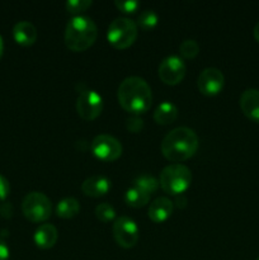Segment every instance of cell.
Here are the masks:
<instances>
[{
	"mask_svg": "<svg viewBox=\"0 0 259 260\" xmlns=\"http://www.w3.org/2000/svg\"><path fill=\"white\" fill-rule=\"evenodd\" d=\"M0 213L2 216H4L5 218H10L13 215V207L9 202H4L2 206H0Z\"/></svg>",
	"mask_w": 259,
	"mask_h": 260,
	"instance_id": "28",
	"label": "cell"
},
{
	"mask_svg": "<svg viewBox=\"0 0 259 260\" xmlns=\"http://www.w3.org/2000/svg\"><path fill=\"white\" fill-rule=\"evenodd\" d=\"M93 154L103 161H114L122 155V145L111 135H98L90 144Z\"/></svg>",
	"mask_w": 259,
	"mask_h": 260,
	"instance_id": "9",
	"label": "cell"
},
{
	"mask_svg": "<svg viewBox=\"0 0 259 260\" xmlns=\"http://www.w3.org/2000/svg\"><path fill=\"white\" fill-rule=\"evenodd\" d=\"M253 33H254V38H255V40L258 41V42H259V22L256 23L255 27H254Z\"/></svg>",
	"mask_w": 259,
	"mask_h": 260,
	"instance_id": "31",
	"label": "cell"
},
{
	"mask_svg": "<svg viewBox=\"0 0 259 260\" xmlns=\"http://www.w3.org/2000/svg\"><path fill=\"white\" fill-rule=\"evenodd\" d=\"M91 4H93L91 0H68L65 7L69 13H71V14H78V13L84 12L88 8H90Z\"/></svg>",
	"mask_w": 259,
	"mask_h": 260,
	"instance_id": "24",
	"label": "cell"
},
{
	"mask_svg": "<svg viewBox=\"0 0 259 260\" xmlns=\"http://www.w3.org/2000/svg\"><path fill=\"white\" fill-rule=\"evenodd\" d=\"M256 260H259V256H258V258H256Z\"/></svg>",
	"mask_w": 259,
	"mask_h": 260,
	"instance_id": "33",
	"label": "cell"
},
{
	"mask_svg": "<svg viewBox=\"0 0 259 260\" xmlns=\"http://www.w3.org/2000/svg\"><path fill=\"white\" fill-rule=\"evenodd\" d=\"M174 203L178 208H184L185 206H187V198H185V196L183 194H178L175 196Z\"/></svg>",
	"mask_w": 259,
	"mask_h": 260,
	"instance_id": "30",
	"label": "cell"
},
{
	"mask_svg": "<svg viewBox=\"0 0 259 260\" xmlns=\"http://www.w3.org/2000/svg\"><path fill=\"white\" fill-rule=\"evenodd\" d=\"M126 127L132 134H139L144 128V119L139 116H131L126 119Z\"/></svg>",
	"mask_w": 259,
	"mask_h": 260,
	"instance_id": "26",
	"label": "cell"
},
{
	"mask_svg": "<svg viewBox=\"0 0 259 260\" xmlns=\"http://www.w3.org/2000/svg\"><path fill=\"white\" fill-rule=\"evenodd\" d=\"M114 4L123 13H134L140 7V2L137 0H116Z\"/></svg>",
	"mask_w": 259,
	"mask_h": 260,
	"instance_id": "25",
	"label": "cell"
},
{
	"mask_svg": "<svg viewBox=\"0 0 259 260\" xmlns=\"http://www.w3.org/2000/svg\"><path fill=\"white\" fill-rule=\"evenodd\" d=\"M22 212L32 222H43L50 218L52 205L50 198L41 192H30L23 198Z\"/></svg>",
	"mask_w": 259,
	"mask_h": 260,
	"instance_id": "6",
	"label": "cell"
},
{
	"mask_svg": "<svg viewBox=\"0 0 259 260\" xmlns=\"http://www.w3.org/2000/svg\"><path fill=\"white\" fill-rule=\"evenodd\" d=\"M198 136L189 127L173 128L161 141V152L168 160L174 162L184 161L196 154L198 149Z\"/></svg>",
	"mask_w": 259,
	"mask_h": 260,
	"instance_id": "2",
	"label": "cell"
},
{
	"mask_svg": "<svg viewBox=\"0 0 259 260\" xmlns=\"http://www.w3.org/2000/svg\"><path fill=\"white\" fill-rule=\"evenodd\" d=\"M135 185H136L137 188H140V189L144 190V192H146L147 194H152V193H155L157 190L160 183L159 179H156V178L152 177V175L144 174L140 175V177H137L136 179H135Z\"/></svg>",
	"mask_w": 259,
	"mask_h": 260,
	"instance_id": "20",
	"label": "cell"
},
{
	"mask_svg": "<svg viewBox=\"0 0 259 260\" xmlns=\"http://www.w3.org/2000/svg\"><path fill=\"white\" fill-rule=\"evenodd\" d=\"M37 29L28 20H20L13 27V37L22 46H30L37 41Z\"/></svg>",
	"mask_w": 259,
	"mask_h": 260,
	"instance_id": "15",
	"label": "cell"
},
{
	"mask_svg": "<svg viewBox=\"0 0 259 260\" xmlns=\"http://www.w3.org/2000/svg\"><path fill=\"white\" fill-rule=\"evenodd\" d=\"M113 236L122 248H134L140 238L139 226L131 217L121 216L113 223Z\"/></svg>",
	"mask_w": 259,
	"mask_h": 260,
	"instance_id": "8",
	"label": "cell"
},
{
	"mask_svg": "<svg viewBox=\"0 0 259 260\" xmlns=\"http://www.w3.org/2000/svg\"><path fill=\"white\" fill-rule=\"evenodd\" d=\"M185 75V63L179 56L172 55L165 57L159 65V78L168 85L180 83Z\"/></svg>",
	"mask_w": 259,
	"mask_h": 260,
	"instance_id": "10",
	"label": "cell"
},
{
	"mask_svg": "<svg viewBox=\"0 0 259 260\" xmlns=\"http://www.w3.org/2000/svg\"><path fill=\"white\" fill-rule=\"evenodd\" d=\"M225 83L222 71L216 68H206L198 75V89L205 95H215L221 91Z\"/></svg>",
	"mask_w": 259,
	"mask_h": 260,
	"instance_id": "11",
	"label": "cell"
},
{
	"mask_svg": "<svg viewBox=\"0 0 259 260\" xmlns=\"http://www.w3.org/2000/svg\"><path fill=\"white\" fill-rule=\"evenodd\" d=\"M0 260H9V248L2 239H0Z\"/></svg>",
	"mask_w": 259,
	"mask_h": 260,
	"instance_id": "29",
	"label": "cell"
},
{
	"mask_svg": "<svg viewBox=\"0 0 259 260\" xmlns=\"http://www.w3.org/2000/svg\"><path fill=\"white\" fill-rule=\"evenodd\" d=\"M178 108L172 102H163L154 112V119L159 124H170L177 119Z\"/></svg>",
	"mask_w": 259,
	"mask_h": 260,
	"instance_id": "17",
	"label": "cell"
},
{
	"mask_svg": "<svg viewBox=\"0 0 259 260\" xmlns=\"http://www.w3.org/2000/svg\"><path fill=\"white\" fill-rule=\"evenodd\" d=\"M137 24L126 17H118L108 27L107 38L109 43L119 50L130 47L137 38Z\"/></svg>",
	"mask_w": 259,
	"mask_h": 260,
	"instance_id": "5",
	"label": "cell"
},
{
	"mask_svg": "<svg viewBox=\"0 0 259 260\" xmlns=\"http://www.w3.org/2000/svg\"><path fill=\"white\" fill-rule=\"evenodd\" d=\"M157 22H159V17L156 13L152 9H145L137 17L136 24L144 30H150L157 24Z\"/></svg>",
	"mask_w": 259,
	"mask_h": 260,
	"instance_id": "21",
	"label": "cell"
},
{
	"mask_svg": "<svg viewBox=\"0 0 259 260\" xmlns=\"http://www.w3.org/2000/svg\"><path fill=\"white\" fill-rule=\"evenodd\" d=\"M124 201L131 207L140 208L144 207L146 203H149L150 194H147L146 192H144L142 189L137 188L136 185H134V187L126 190V193H124Z\"/></svg>",
	"mask_w": 259,
	"mask_h": 260,
	"instance_id": "19",
	"label": "cell"
},
{
	"mask_svg": "<svg viewBox=\"0 0 259 260\" xmlns=\"http://www.w3.org/2000/svg\"><path fill=\"white\" fill-rule=\"evenodd\" d=\"M117 96L122 108L135 116L145 113L151 107V88L147 81L140 76H128L123 79L118 86Z\"/></svg>",
	"mask_w": 259,
	"mask_h": 260,
	"instance_id": "1",
	"label": "cell"
},
{
	"mask_svg": "<svg viewBox=\"0 0 259 260\" xmlns=\"http://www.w3.org/2000/svg\"><path fill=\"white\" fill-rule=\"evenodd\" d=\"M80 211V203L76 198L66 197L56 206V215L61 218H73Z\"/></svg>",
	"mask_w": 259,
	"mask_h": 260,
	"instance_id": "18",
	"label": "cell"
},
{
	"mask_svg": "<svg viewBox=\"0 0 259 260\" xmlns=\"http://www.w3.org/2000/svg\"><path fill=\"white\" fill-rule=\"evenodd\" d=\"M179 52L183 57L193 58L200 52V46L195 40H185L180 43Z\"/></svg>",
	"mask_w": 259,
	"mask_h": 260,
	"instance_id": "23",
	"label": "cell"
},
{
	"mask_svg": "<svg viewBox=\"0 0 259 260\" xmlns=\"http://www.w3.org/2000/svg\"><path fill=\"white\" fill-rule=\"evenodd\" d=\"M57 229L50 223H43L35 233V243L41 249H51L57 241Z\"/></svg>",
	"mask_w": 259,
	"mask_h": 260,
	"instance_id": "16",
	"label": "cell"
},
{
	"mask_svg": "<svg viewBox=\"0 0 259 260\" xmlns=\"http://www.w3.org/2000/svg\"><path fill=\"white\" fill-rule=\"evenodd\" d=\"M159 183L169 194H183L192 183V173L183 164H170L160 173Z\"/></svg>",
	"mask_w": 259,
	"mask_h": 260,
	"instance_id": "4",
	"label": "cell"
},
{
	"mask_svg": "<svg viewBox=\"0 0 259 260\" xmlns=\"http://www.w3.org/2000/svg\"><path fill=\"white\" fill-rule=\"evenodd\" d=\"M111 189V180L103 175H93L86 178L81 184V190L89 197H101Z\"/></svg>",
	"mask_w": 259,
	"mask_h": 260,
	"instance_id": "13",
	"label": "cell"
},
{
	"mask_svg": "<svg viewBox=\"0 0 259 260\" xmlns=\"http://www.w3.org/2000/svg\"><path fill=\"white\" fill-rule=\"evenodd\" d=\"M10 192V185L9 182L5 177L0 175V201H4L5 198L9 196Z\"/></svg>",
	"mask_w": 259,
	"mask_h": 260,
	"instance_id": "27",
	"label": "cell"
},
{
	"mask_svg": "<svg viewBox=\"0 0 259 260\" xmlns=\"http://www.w3.org/2000/svg\"><path fill=\"white\" fill-rule=\"evenodd\" d=\"M3 53H4V41H3V37L0 36V58L3 57Z\"/></svg>",
	"mask_w": 259,
	"mask_h": 260,
	"instance_id": "32",
	"label": "cell"
},
{
	"mask_svg": "<svg viewBox=\"0 0 259 260\" xmlns=\"http://www.w3.org/2000/svg\"><path fill=\"white\" fill-rule=\"evenodd\" d=\"M174 208V203L167 197H159L150 203L149 207V217L154 222L160 223L170 217Z\"/></svg>",
	"mask_w": 259,
	"mask_h": 260,
	"instance_id": "14",
	"label": "cell"
},
{
	"mask_svg": "<svg viewBox=\"0 0 259 260\" xmlns=\"http://www.w3.org/2000/svg\"><path fill=\"white\" fill-rule=\"evenodd\" d=\"M96 36V24L86 15H75L66 24L65 43L74 52H81L90 47L95 42Z\"/></svg>",
	"mask_w": 259,
	"mask_h": 260,
	"instance_id": "3",
	"label": "cell"
},
{
	"mask_svg": "<svg viewBox=\"0 0 259 260\" xmlns=\"http://www.w3.org/2000/svg\"><path fill=\"white\" fill-rule=\"evenodd\" d=\"M103 111V99L93 89H84L76 99V112L85 121H93Z\"/></svg>",
	"mask_w": 259,
	"mask_h": 260,
	"instance_id": "7",
	"label": "cell"
},
{
	"mask_svg": "<svg viewBox=\"0 0 259 260\" xmlns=\"http://www.w3.org/2000/svg\"><path fill=\"white\" fill-rule=\"evenodd\" d=\"M240 108L251 121L259 122V90L249 88L240 95Z\"/></svg>",
	"mask_w": 259,
	"mask_h": 260,
	"instance_id": "12",
	"label": "cell"
},
{
	"mask_svg": "<svg viewBox=\"0 0 259 260\" xmlns=\"http://www.w3.org/2000/svg\"><path fill=\"white\" fill-rule=\"evenodd\" d=\"M95 216L102 222H109L116 217V211L109 203H101L95 207Z\"/></svg>",
	"mask_w": 259,
	"mask_h": 260,
	"instance_id": "22",
	"label": "cell"
}]
</instances>
